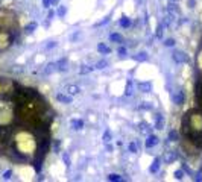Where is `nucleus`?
<instances>
[{
    "instance_id": "0eeeda50",
    "label": "nucleus",
    "mask_w": 202,
    "mask_h": 182,
    "mask_svg": "<svg viewBox=\"0 0 202 182\" xmlns=\"http://www.w3.org/2000/svg\"><path fill=\"white\" fill-rule=\"evenodd\" d=\"M157 143H158V138H157L155 135H151L149 138H147V141H146V147H149V149H151V147H153Z\"/></svg>"
},
{
    "instance_id": "2eb2a0df",
    "label": "nucleus",
    "mask_w": 202,
    "mask_h": 182,
    "mask_svg": "<svg viewBox=\"0 0 202 182\" xmlns=\"http://www.w3.org/2000/svg\"><path fill=\"white\" fill-rule=\"evenodd\" d=\"M158 169H160V159L157 158V159L153 161V164L151 165V172H152V173H155V172H158Z\"/></svg>"
},
{
    "instance_id": "c9c22d12",
    "label": "nucleus",
    "mask_w": 202,
    "mask_h": 182,
    "mask_svg": "<svg viewBox=\"0 0 202 182\" xmlns=\"http://www.w3.org/2000/svg\"><path fill=\"white\" fill-rule=\"evenodd\" d=\"M157 35H158V36H161V35H163V27H161V26L158 27V32H157Z\"/></svg>"
},
{
    "instance_id": "aec40b11",
    "label": "nucleus",
    "mask_w": 202,
    "mask_h": 182,
    "mask_svg": "<svg viewBox=\"0 0 202 182\" xmlns=\"http://www.w3.org/2000/svg\"><path fill=\"white\" fill-rule=\"evenodd\" d=\"M111 40H113V41H117V43H122V36H120L119 34H113V35H111Z\"/></svg>"
},
{
    "instance_id": "39448f33",
    "label": "nucleus",
    "mask_w": 202,
    "mask_h": 182,
    "mask_svg": "<svg viewBox=\"0 0 202 182\" xmlns=\"http://www.w3.org/2000/svg\"><path fill=\"white\" fill-rule=\"evenodd\" d=\"M9 41H11V38H9V35H8V32H0V49L8 47Z\"/></svg>"
},
{
    "instance_id": "2f4dec72",
    "label": "nucleus",
    "mask_w": 202,
    "mask_h": 182,
    "mask_svg": "<svg viewBox=\"0 0 202 182\" xmlns=\"http://www.w3.org/2000/svg\"><path fill=\"white\" fill-rule=\"evenodd\" d=\"M11 174H12V172H11V170H8V172H5L3 178H5V179H9V178H11Z\"/></svg>"
},
{
    "instance_id": "f3484780",
    "label": "nucleus",
    "mask_w": 202,
    "mask_h": 182,
    "mask_svg": "<svg viewBox=\"0 0 202 182\" xmlns=\"http://www.w3.org/2000/svg\"><path fill=\"white\" fill-rule=\"evenodd\" d=\"M157 129H163V117H161V114H157Z\"/></svg>"
},
{
    "instance_id": "412c9836",
    "label": "nucleus",
    "mask_w": 202,
    "mask_h": 182,
    "mask_svg": "<svg viewBox=\"0 0 202 182\" xmlns=\"http://www.w3.org/2000/svg\"><path fill=\"white\" fill-rule=\"evenodd\" d=\"M35 27H37V23H30L29 26H26V32H34Z\"/></svg>"
},
{
    "instance_id": "6e6552de",
    "label": "nucleus",
    "mask_w": 202,
    "mask_h": 182,
    "mask_svg": "<svg viewBox=\"0 0 202 182\" xmlns=\"http://www.w3.org/2000/svg\"><path fill=\"white\" fill-rule=\"evenodd\" d=\"M72 127L75 131H79V129L84 127V121L82 120H72Z\"/></svg>"
},
{
    "instance_id": "f03ea898",
    "label": "nucleus",
    "mask_w": 202,
    "mask_h": 182,
    "mask_svg": "<svg viewBox=\"0 0 202 182\" xmlns=\"http://www.w3.org/2000/svg\"><path fill=\"white\" fill-rule=\"evenodd\" d=\"M189 123L195 134H202V112H190L189 114Z\"/></svg>"
},
{
    "instance_id": "4468645a",
    "label": "nucleus",
    "mask_w": 202,
    "mask_h": 182,
    "mask_svg": "<svg viewBox=\"0 0 202 182\" xmlns=\"http://www.w3.org/2000/svg\"><path fill=\"white\" fill-rule=\"evenodd\" d=\"M176 159V153L175 152H167V155H166V162H172Z\"/></svg>"
},
{
    "instance_id": "393cba45",
    "label": "nucleus",
    "mask_w": 202,
    "mask_h": 182,
    "mask_svg": "<svg viewBox=\"0 0 202 182\" xmlns=\"http://www.w3.org/2000/svg\"><path fill=\"white\" fill-rule=\"evenodd\" d=\"M164 44L167 46V47H172V46L175 44V41L172 40V38H169V40H166V41H164Z\"/></svg>"
},
{
    "instance_id": "7c9ffc66",
    "label": "nucleus",
    "mask_w": 202,
    "mask_h": 182,
    "mask_svg": "<svg viewBox=\"0 0 202 182\" xmlns=\"http://www.w3.org/2000/svg\"><path fill=\"white\" fill-rule=\"evenodd\" d=\"M147 56H146V53H138V56H137V59H140V61H144Z\"/></svg>"
},
{
    "instance_id": "7ed1b4c3",
    "label": "nucleus",
    "mask_w": 202,
    "mask_h": 182,
    "mask_svg": "<svg viewBox=\"0 0 202 182\" xmlns=\"http://www.w3.org/2000/svg\"><path fill=\"white\" fill-rule=\"evenodd\" d=\"M12 116H14L12 106L5 102H0V125H8L12 120Z\"/></svg>"
},
{
    "instance_id": "a211bd4d",
    "label": "nucleus",
    "mask_w": 202,
    "mask_h": 182,
    "mask_svg": "<svg viewBox=\"0 0 202 182\" xmlns=\"http://www.w3.org/2000/svg\"><path fill=\"white\" fill-rule=\"evenodd\" d=\"M198 67H199V70H202V50H199V53H198Z\"/></svg>"
},
{
    "instance_id": "a878e982",
    "label": "nucleus",
    "mask_w": 202,
    "mask_h": 182,
    "mask_svg": "<svg viewBox=\"0 0 202 182\" xmlns=\"http://www.w3.org/2000/svg\"><path fill=\"white\" fill-rule=\"evenodd\" d=\"M126 94H128V96L132 94V83H128V87H126Z\"/></svg>"
},
{
    "instance_id": "9d476101",
    "label": "nucleus",
    "mask_w": 202,
    "mask_h": 182,
    "mask_svg": "<svg viewBox=\"0 0 202 182\" xmlns=\"http://www.w3.org/2000/svg\"><path fill=\"white\" fill-rule=\"evenodd\" d=\"M182 100H184V94L181 93V91H178L176 94H173V102L179 105V103H182Z\"/></svg>"
},
{
    "instance_id": "4be33fe9",
    "label": "nucleus",
    "mask_w": 202,
    "mask_h": 182,
    "mask_svg": "<svg viewBox=\"0 0 202 182\" xmlns=\"http://www.w3.org/2000/svg\"><path fill=\"white\" fill-rule=\"evenodd\" d=\"M176 136H178L176 131H172V132L169 134V138H170V141H175V140H176Z\"/></svg>"
},
{
    "instance_id": "1a4fd4ad",
    "label": "nucleus",
    "mask_w": 202,
    "mask_h": 182,
    "mask_svg": "<svg viewBox=\"0 0 202 182\" xmlns=\"http://www.w3.org/2000/svg\"><path fill=\"white\" fill-rule=\"evenodd\" d=\"M138 88L141 90V91H144V93H149L151 88H152V85H151V82H141L138 85Z\"/></svg>"
},
{
    "instance_id": "f704fd0d",
    "label": "nucleus",
    "mask_w": 202,
    "mask_h": 182,
    "mask_svg": "<svg viewBox=\"0 0 202 182\" xmlns=\"http://www.w3.org/2000/svg\"><path fill=\"white\" fill-rule=\"evenodd\" d=\"M43 3H44V6H46V8H49V5H50V0H43Z\"/></svg>"
},
{
    "instance_id": "e433bc0d",
    "label": "nucleus",
    "mask_w": 202,
    "mask_h": 182,
    "mask_svg": "<svg viewBox=\"0 0 202 182\" xmlns=\"http://www.w3.org/2000/svg\"><path fill=\"white\" fill-rule=\"evenodd\" d=\"M64 161H65V164L68 165V162H70V159H68V156H67V155H64Z\"/></svg>"
},
{
    "instance_id": "dca6fc26",
    "label": "nucleus",
    "mask_w": 202,
    "mask_h": 182,
    "mask_svg": "<svg viewBox=\"0 0 202 182\" xmlns=\"http://www.w3.org/2000/svg\"><path fill=\"white\" fill-rule=\"evenodd\" d=\"M129 24H131V20H129V18L123 17V18L120 20V26H122V27H129Z\"/></svg>"
},
{
    "instance_id": "ddd939ff",
    "label": "nucleus",
    "mask_w": 202,
    "mask_h": 182,
    "mask_svg": "<svg viewBox=\"0 0 202 182\" xmlns=\"http://www.w3.org/2000/svg\"><path fill=\"white\" fill-rule=\"evenodd\" d=\"M56 99L59 102H64V103H70V102H72V97H70V96H64V94H56Z\"/></svg>"
},
{
    "instance_id": "f8f14e48",
    "label": "nucleus",
    "mask_w": 202,
    "mask_h": 182,
    "mask_svg": "<svg viewBox=\"0 0 202 182\" xmlns=\"http://www.w3.org/2000/svg\"><path fill=\"white\" fill-rule=\"evenodd\" d=\"M67 93L72 94V96H75V94L79 93V87H76V85H68V87H67Z\"/></svg>"
},
{
    "instance_id": "72a5a7b5",
    "label": "nucleus",
    "mask_w": 202,
    "mask_h": 182,
    "mask_svg": "<svg viewBox=\"0 0 202 182\" xmlns=\"http://www.w3.org/2000/svg\"><path fill=\"white\" fill-rule=\"evenodd\" d=\"M119 53H120V55H125V53H126V49H125V47H120V49H119Z\"/></svg>"
},
{
    "instance_id": "6ab92c4d",
    "label": "nucleus",
    "mask_w": 202,
    "mask_h": 182,
    "mask_svg": "<svg viewBox=\"0 0 202 182\" xmlns=\"http://www.w3.org/2000/svg\"><path fill=\"white\" fill-rule=\"evenodd\" d=\"M55 68H56V67H55V64H49V65H47V68L44 70V73H47V74H49V73H52L53 70H55Z\"/></svg>"
},
{
    "instance_id": "c756f323",
    "label": "nucleus",
    "mask_w": 202,
    "mask_h": 182,
    "mask_svg": "<svg viewBox=\"0 0 202 182\" xmlns=\"http://www.w3.org/2000/svg\"><path fill=\"white\" fill-rule=\"evenodd\" d=\"M129 150L132 152V153H135V152H137V146H135L134 143H131V144H129Z\"/></svg>"
},
{
    "instance_id": "c85d7f7f",
    "label": "nucleus",
    "mask_w": 202,
    "mask_h": 182,
    "mask_svg": "<svg viewBox=\"0 0 202 182\" xmlns=\"http://www.w3.org/2000/svg\"><path fill=\"white\" fill-rule=\"evenodd\" d=\"M64 14H65V8H64V6H59V9H58V15H61V17H63Z\"/></svg>"
},
{
    "instance_id": "bb28decb",
    "label": "nucleus",
    "mask_w": 202,
    "mask_h": 182,
    "mask_svg": "<svg viewBox=\"0 0 202 182\" xmlns=\"http://www.w3.org/2000/svg\"><path fill=\"white\" fill-rule=\"evenodd\" d=\"M106 65H108L106 61H100V62H97V67H96V68H103V67H106Z\"/></svg>"
},
{
    "instance_id": "20e7f679",
    "label": "nucleus",
    "mask_w": 202,
    "mask_h": 182,
    "mask_svg": "<svg viewBox=\"0 0 202 182\" xmlns=\"http://www.w3.org/2000/svg\"><path fill=\"white\" fill-rule=\"evenodd\" d=\"M12 23V15L6 11H0V26H9Z\"/></svg>"
},
{
    "instance_id": "473e14b6",
    "label": "nucleus",
    "mask_w": 202,
    "mask_h": 182,
    "mask_svg": "<svg viewBox=\"0 0 202 182\" xmlns=\"http://www.w3.org/2000/svg\"><path fill=\"white\" fill-rule=\"evenodd\" d=\"M175 176H176L178 179H181V178H182V172H181V170H178V172L175 173Z\"/></svg>"
},
{
    "instance_id": "b1692460",
    "label": "nucleus",
    "mask_w": 202,
    "mask_h": 182,
    "mask_svg": "<svg viewBox=\"0 0 202 182\" xmlns=\"http://www.w3.org/2000/svg\"><path fill=\"white\" fill-rule=\"evenodd\" d=\"M108 179H110V181H120V176H119V174H110Z\"/></svg>"
},
{
    "instance_id": "f257e3e1",
    "label": "nucleus",
    "mask_w": 202,
    "mask_h": 182,
    "mask_svg": "<svg viewBox=\"0 0 202 182\" xmlns=\"http://www.w3.org/2000/svg\"><path fill=\"white\" fill-rule=\"evenodd\" d=\"M15 146L23 155H32L37 150V140L30 132L21 131L15 135Z\"/></svg>"
},
{
    "instance_id": "423d86ee",
    "label": "nucleus",
    "mask_w": 202,
    "mask_h": 182,
    "mask_svg": "<svg viewBox=\"0 0 202 182\" xmlns=\"http://www.w3.org/2000/svg\"><path fill=\"white\" fill-rule=\"evenodd\" d=\"M173 59L178 61V62H185V61H187V56H185L182 52H175L173 53Z\"/></svg>"
},
{
    "instance_id": "4c0bfd02",
    "label": "nucleus",
    "mask_w": 202,
    "mask_h": 182,
    "mask_svg": "<svg viewBox=\"0 0 202 182\" xmlns=\"http://www.w3.org/2000/svg\"><path fill=\"white\" fill-rule=\"evenodd\" d=\"M52 2H56V0H52Z\"/></svg>"
},
{
    "instance_id": "5701e85b",
    "label": "nucleus",
    "mask_w": 202,
    "mask_h": 182,
    "mask_svg": "<svg viewBox=\"0 0 202 182\" xmlns=\"http://www.w3.org/2000/svg\"><path fill=\"white\" fill-rule=\"evenodd\" d=\"M103 141H105V143H108V141H111V134L108 132V131H106V132L103 134Z\"/></svg>"
},
{
    "instance_id": "9b49d317",
    "label": "nucleus",
    "mask_w": 202,
    "mask_h": 182,
    "mask_svg": "<svg viewBox=\"0 0 202 182\" xmlns=\"http://www.w3.org/2000/svg\"><path fill=\"white\" fill-rule=\"evenodd\" d=\"M97 50L102 53V55H105V53H110L111 50H110V47H108V46H105L103 43H100L99 46H97Z\"/></svg>"
},
{
    "instance_id": "cd10ccee",
    "label": "nucleus",
    "mask_w": 202,
    "mask_h": 182,
    "mask_svg": "<svg viewBox=\"0 0 202 182\" xmlns=\"http://www.w3.org/2000/svg\"><path fill=\"white\" fill-rule=\"evenodd\" d=\"M90 70H91V68H90L88 65H84V67L81 68V71H79V73H82V74H84V73H88Z\"/></svg>"
}]
</instances>
